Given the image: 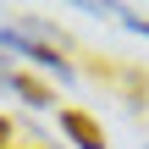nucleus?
<instances>
[{"mask_svg":"<svg viewBox=\"0 0 149 149\" xmlns=\"http://www.w3.org/2000/svg\"><path fill=\"white\" fill-rule=\"evenodd\" d=\"M61 133H66L77 149H105V133H100V122H94L88 111H77V105H66V111H61Z\"/></svg>","mask_w":149,"mask_h":149,"instance_id":"nucleus-1","label":"nucleus"},{"mask_svg":"<svg viewBox=\"0 0 149 149\" xmlns=\"http://www.w3.org/2000/svg\"><path fill=\"white\" fill-rule=\"evenodd\" d=\"M11 88L39 111V105H55V83L50 77H39V72H11Z\"/></svg>","mask_w":149,"mask_h":149,"instance_id":"nucleus-2","label":"nucleus"},{"mask_svg":"<svg viewBox=\"0 0 149 149\" xmlns=\"http://www.w3.org/2000/svg\"><path fill=\"white\" fill-rule=\"evenodd\" d=\"M6 138H11V116H0V149H6Z\"/></svg>","mask_w":149,"mask_h":149,"instance_id":"nucleus-3","label":"nucleus"},{"mask_svg":"<svg viewBox=\"0 0 149 149\" xmlns=\"http://www.w3.org/2000/svg\"><path fill=\"white\" fill-rule=\"evenodd\" d=\"M33 149H44V144H33Z\"/></svg>","mask_w":149,"mask_h":149,"instance_id":"nucleus-4","label":"nucleus"}]
</instances>
